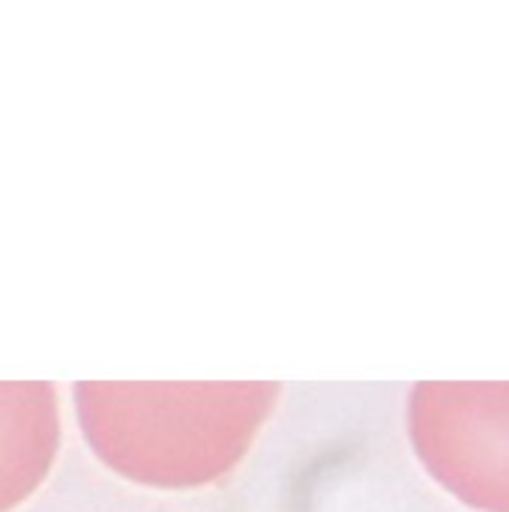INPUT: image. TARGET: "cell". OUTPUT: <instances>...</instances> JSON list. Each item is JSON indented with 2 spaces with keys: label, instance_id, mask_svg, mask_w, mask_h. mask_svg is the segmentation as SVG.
I'll use <instances>...</instances> for the list:
<instances>
[{
  "label": "cell",
  "instance_id": "1",
  "mask_svg": "<svg viewBox=\"0 0 509 512\" xmlns=\"http://www.w3.org/2000/svg\"><path fill=\"white\" fill-rule=\"evenodd\" d=\"M282 396L279 384H78L93 453L141 486L195 489L240 465Z\"/></svg>",
  "mask_w": 509,
  "mask_h": 512
},
{
  "label": "cell",
  "instance_id": "3",
  "mask_svg": "<svg viewBox=\"0 0 509 512\" xmlns=\"http://www.w3.org/2000/svg\"><path fill=\"white\" fill-rule=\"evenodd\" d=\"M60 447L57 393L48 384H0V512L24 504Z\"/></svg>",
  "mask_w": 509,
  "mask_h": 512
},
{
  "label": "cell",
  "instance_id": "2",
  "mask_svg": "<svg viewBox=\"0 0 509 512\" xmlns=\"http://www.w3.org/2000/svg\"><path fill=\"white\" fill-rule=\"evenodd\" d=\"M408 423L447 492L474 510L509 512V384H420Z\"/></svg>",
  "mask_w": 509,
  "mask_h": 512
}]
</instances>
